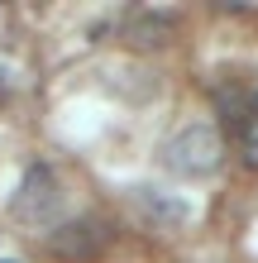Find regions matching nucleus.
Returning <instances> with one entry per match:
<instances>
[{
    "label": "nucleus",
    "mask_w": 258,
    "mask_h": 263,
    "mask_svg": "<svg viewBox=\"0 0 258 263\" xmlns=\"http://www.w3.org/2000/svg\"><path fill=\"white\" fill-rule=\"evenodd\" d=\"M163 167H168L172 177H187V182H206L215 177L225 167V134L215 125H206V120H191V125H182L168 144H163Z\"/></svg>",
    "instance_id": "f257e3e1"
},
{
    "label": "nucleus",
    "mask_w": 258,
    "mask_h": 263,
    "mask_svg": "<svg viewBox=\"0 0 258 263\" xmlns=\"http://www.w3.org/2000/svg\"><path fill=\"white\" fill-rule=\"evenodd\" d=\"M63 206H67V182H63V173L48 167V163H34V167L24 173V182L14 187V196H10L14 225H34V230L48 225V220H57Z\"/></svg>",
    "instance_id": "f03ea898"
},
{
    "label": "nucleus",
    "mask_w": 258,
    "mask_h": 263,
    "mask_svg": "<svg viewBox=\"0 0 258 263\" xmlns=\"http://www.w3.org/2000/svg\"><path fill=\"white\" fill-rule=\"evenodd\" d=\"M105 244H110V225H105L101 215H77V220H63V225L48 235V249H53V254L77 258V263L96 258Z\"/></svg>",
    "instance_id": "7ed1b4c3"
},
{
    "label": "nucleus",
    "mask_w": 258,
    "mask_h": 263,
    "mask_svg": "<svg viewBox=\"0 0 258 263\" xmlns=\"http://www.w3.org/2000/svg\"><path fill=\"white\" fill-rule=\"evenodd\" d=\"M172 14H163V10H139L134 20L125 24V43L129 48H139V53H148V48H168L172 43Z\"/></svg>",
    "instance_id": "20e7f679"
},
{
    "label": "nucleus",
    "mask_w": 258,
    "mask_h": 263,
    "mask_svg": "<svg viewBox=\"0 0 258 263\" xmlns=\"http://www.w3.org/2000/svg\"><path fill=\"white\" fill-rule=\"evenodd\" d=\"M134 201H144V206L153 211V220H158V225H187V220H191V206H187V201H177V196H163V192H139Z\"/></svg>",
    "instance_id": "39448f33"
},
{
    "label": "nucleus",
    "mask_w": 258,
    "mask_h": 263,
    "mask_svg": "<svg viewBox=\"0 0 258 263\" xmlns=\"http://www.w3.org/2000/svg\"><path fill=\"white\" fill-rule=\"evenodd\" d=\"M239 158H244V167H258V115L253 110L239 125Z\"/></svg>",
    "instance_id": "423d86ee"
}]
</instances>
